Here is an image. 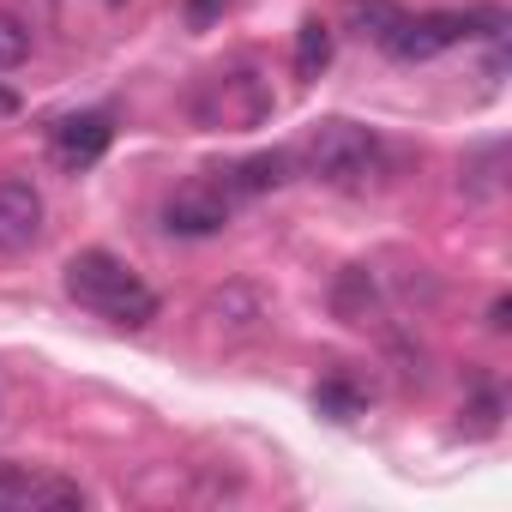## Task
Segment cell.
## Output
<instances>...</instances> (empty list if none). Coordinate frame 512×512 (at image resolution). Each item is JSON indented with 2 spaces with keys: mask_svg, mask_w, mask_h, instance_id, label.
Returning a JSON list of instances; mask_svg holds the SVG:
<instances>
[{
  "mask_svg": "<svg viewBox=\"0 0 512 512\" xmlns=\"http://www.w3.org/2000/svg\"><path fill=\"white\" fill-rule=\"evenodd\" d=\"M229 7H235V0H187V25L205 31V25H211L217 13H229Z\"/></svg>",
  "mask_w": 512,
  "mask_h": 512,
  "instance_id": "cell-17",
  "label": "cell"
},
{
  "mask_svg": "<svg viewBox=\"0 0 512 512\" xmlns=\"http://www.w3.org/2000/svg\"><path fill=\"white\" fill-rule=\"evenodd\" d=\"M223 223H229V193H223V187L193 181V187H175V193L163 199V229H169V235L205 241V235H217Z\"/></svg>",
  "mask_w": 512,
  "mask_h": 512,
  "instance_id": "cell-8",
  "label": "cell"
},
{
  "mask_svg": "<svg viewBox=\"0 0 512 512\" xmlns=\"http://www.w3.org/2000/svg\"><path fill=\"white\" fill-rule=\"evenodd\" d=\"M302 163H308L314 181H326V187H338V193H368V187L380 181L386 151H380V139H374L362 121L332 115V121H320V127L302 139Z\"/></svg>",
  "mask_w": 512,
  "mask_h": 512,
  "instance_id": "cell-2",
  "label": "cell"
},
{
  "mask_svg": "<svg viewBox=\"0 0 512 512\" xmlns=\"http://www.w3.org/2000/svg\"><path fill=\"white\" fill-rule=\"evenodd\" d=\"M476 25H482V13H422V19L404 13V19L380 37V49H386L392 61H428V55H440V49L476 37Z\"/></svg>",
  "mask_w": 512,
  "mask_h": 512,
  "instance_id": "cell-4",
  "label": "cell"
},
{
  "mask_svg": "<svg viewBox=\"0 0 512 512\" xmlns=\"http://www.w3.org/2000/svg\"><path fill=\"white\" fill-rule=\"evenodd\" d=\"M199 320L217 338H253V332H260V320H266V302H260V290H247V284H223V290L205 296Z\"/></svg>",
  "mask_w": 512,
  "mask_h": 512,
  "instance_id": "cell-9",
  "label": "cell"
},
{
  "mask_svg": "<svg viewBox=\"0 0 512 512\" xmlns=\"http://www.w3.org/2000/svg\"><path fill=\"white\" fill-rule=\"evenodd\" d=\"M49 145H55V163L79 175V169L103 163V151L115 145V121H109L103 109H79V115H61V121L49 127Z\"/></svg>",
  "mask_w": 512,
  "mask_h": 512,
  "instance_id": "cell-6",
  "label": "cell"
},
{
  "mask_svg": "<svg viewBox=\"0 0 512 512\" xmlns=\"http://www.w3.org/2000/svg\"><path fill=\"white\" fill-rule=\"evenodd\" d=\"M332 25L326 19H302L296 25V79H320L332 67Z\"/></svg>",
  "mask_w": 512,
  "mask_h": 512,
  "instance_id": "cell-12",
  "label": "cell"
},
{
  "mask_svg": "<svg viewBox=\"0 0 512 512\" xmlns=\"http://www.w3.org/2000/svg\"><path fill=\"white\" fill-rule=\"evenodd\" d=\"M25 55H31V31H25V19L0 13V67H19Z\"/></svg>",
  "mask_w": 512,
  "mask_h": 512,
  "instance_id": "cell-16",
  "label": "cell"
},
{
  "mask_svg": "<svg viewBox=\"0 0 512 512\" xmlns=\"http://www.w3.org/2000/svg\"><path fill=\"white\" fill-rule=\"evenodd\" d=\"M67 296H73L79 308L103 314L109 326H127V332H139V326L157 320L151 284H145L127 260L103 253V247H85V253H73V260H67Z\"/></svg>",
  "mask_w": 512,
  "mask_h": 512,
  "instance_id": "cell-1",
  "label": "cell"
},
{
  "mask_svg": "<svg viewBox=\"0 0 512 512\" xmlns=\"http://www.w3.org/2000/svg\"><path fill=\"white\" fill-rule=\"evenodd\" d=\"M344 19H350V31H362V37H374V43H380V37L404 19V7H398V0H350Z\"/></svg>",
  "mask_w": 512,
  "mask_h": 512,
  "instance_id": "cell-14",
  "label": "cell"
},
{
  "mask_svg": "<svg viewBox=\"0 0 512 512\" xmlns=\"http://www.w3.org/2000/svg\"><path fill=\"white\" fill-rule=\"evenodd\" d=\"M25 103H19V91H7V85H0V121H7V115H19Z\"/></svg>",
  "mask_w": 512,
  "mask_h": 512,
  "instance_id": "cell-19",
  "label": "cell"
},
{
  "mask_svg": "<svg viewBox=\"0 0 512 512\" xmlns=\"http://www.w3.org/2000/svg\"><path fill=\"white\" fill-rule=\"evenodd\" d=\"M290 169H296V157H290V151H253V157L229 163L217 187H223L229 199H260V193H278V187L290 181Z\"/></svg>",
  "mask_w": 512,
  "mask_h": 512,
  "instance_id": "cell-10",
  "label": "cell"
},
{
  "mask_svg": "<svg viewBox=\"0 0 512 512\" xmlns=\"http://www.w3.org/2000/svg\"><path fill=\"white\" fill-rule=\"evenodd\" d=\"M314 404H320V416H332V422H356V416L368 410V392H362V386H350L344 374H332V380H320Z\"/></svg>",
  "mask_w": 512,
  "mask_h": 512,
  "instance_id": "cell-13",
  "label": "cell"
},
{
  "mask_svg": "<svg viewBox=\"0 0 512 512\" xmlns=\"http://www.w3.org/2000/svg\"><path fill=\"white\" fill-rule=\"evenodd\" d=\"M500 163H506V145H482V157L464 163V193H470V199L500 193Z\"/></svg>",
  "mask_w": 512,
  "mask_h": 512,
  "instance_id": "cell-15",
  "label": "cell"
},
{
  "mask_svg": "<svg viewBox=\"0 0 512 512\" xmlns=\"http://www.w3.org/2000/svg\"><path fill=\"white\" fill-rule=\"evenodd\" d=\"M43 223H49V205L25 175L0 181V253H31L43 241Z\"/></svg>",
  "mask_w": 512,
  "mask_h": 512,
  "instance_id": "cell-7",
  "label": "cell"
},
{
  "mask_svg": "<svg viewBox=\"0 0 512 512\" xmlns=\"http://www.w3.org/2000/svg\"><path fill=\"white\" fill-rule=\"evenodd\" d=\"M85 488L61 476H31L19 464H0V512H79Z\"/></svg>",
  "mask_w": 512,
  "mask_h": 512,
  "instance_id": "cell-5",
  "label": "cell"
},
{
  "mask_svg": "<svg viewBox=\"0 0 512 512\" xmlns=\"http://www.w3.org/2000/svg\"><path fill=\"white\" fill-rule=\"evenodd\" d=\"M380 308V290H374V272L368 266H344L338 284H332V314L350 320V326H368Z\"/></svg>",
  "mask_w": 512,
  "mask_h": 512,
  "instance_id": "cell-11",
  "label": "cell"
},
{
  "mask_svg": "<svg viewBox=\"0 0 512 512\" xmlns=\"http://www.w3.org/2000/svg\"><path fill=\"white\" fill-rule=\"evenodd\" d=\"M506 314H512V302H506V296H500V302H494V308H488V326H494V332H506V326H512V320H506Z\"/></svg>",
  "mask_w": 512,
  "mask_h": 512,
  "instance_id": "cell-18",
  "label": "cell"
},
{
  "mask_svg": "<svg viewBox=\"0 0 512 512\" xmlns=\"http://www.w3.org/2000/svg\"><path fill=\"white\" fill-rule=\"evenodd\" d=\"M272 115V79H260V67H217L193 85V121L211 133H247Z\"/></svg>",
  "mask_w": 512,
  "mask_h": 512,
  "instance_id": "cell-3",
  "label": "cell"
}]
</instances>
